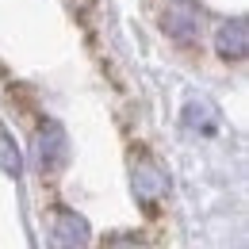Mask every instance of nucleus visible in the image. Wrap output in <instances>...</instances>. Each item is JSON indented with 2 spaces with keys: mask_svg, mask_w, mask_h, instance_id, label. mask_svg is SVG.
<instances>
[{
  "mask_svg": "<svg viewBox=\"0 0 249 249\" xmlns=\"http://www.w3.org/2000/svg\"><path fill=\"white\" fill-rule=\"evenodd\" d=\"M184 126H188V130H199V134H215V130H218V107L207 100V96H188Z\"/></svg>",
  "mask_w": 249,
  "mask_h": 249,
  "instance_id": "423d86ee",
  "label": "nucleus"
},
{
  "mask_svg": "<svg viewBox=\"0 0 249 249\" xmlns=\"http://www.w3.org/2000/svg\"><path fill=\"white\" fill-rule=\"evenodd\" d=\"M215 50H218V58H226V62H242L249 54V27L242 16L226 19L215 31Z\"/></svg>",
  "mask_w": 249,
  "mask_h": 249,
  "instance_id": "20e7f679",
  "label": "nucleus"
},
{
  "mask_svg": "<svg viewBox=\"0 0 249 249\" xmlns=\"http://www.w3.org/2000/svg\"><path fill=\"white\" fill-rule=\"evenodd\" d=\"M161 27L169 38H177V42H196L199 38V8L192 4V0H177V4H169L165 8V16H161Z\"/></svg>",
  "mask_w": 249,
  "mask_h": 249,
  "instance_id": "7ed1b4c3",
  "label": "nucleus"
},
{
  "mask_svg": "<svg viewBox=\"0 0 249 249\" xmlns=\"http://www.w3.org/2000/svg\"><path fill=\"white\" fill-rule=\"evenodd\" d=\"M130 180H134L138 203H146V207H154V203H161V199L169 196V177H165V169L157 165L154 157H138Z\"/></svg>",
  "mask_w": 249,
  "mask_h": 249,
  "instance_id": "f257e3e1",
  "label": "nucleus"
},
{
  "mask_svg": "<svg viewBox=\"0 0 249 249\" xmlns=\"http://www.w3.org/2000/svg\"><path fill=\"white\" fill-rule=\"evenodd\" d=\"M35 157H38V169H42L46 177L62 173L65 157H69V142H65V130L58 123H46L38 130V138H35Z\"/></svg>",
  "mask_w": 249,
  "mask_h": 249,
  "instance_id": "f03ea898",
  "label": "nucleus"
},
{
  "mask_svg": "<svg viewBox=\"0 0 249 249\" xmlns=\"http://www.w3.org/2000/svg\"><path fill=\"white\" fill-rule=\"evenodd\" d=\"M50 234H54V249H89V222L77 211H58Z\"/></svg>",
  "mask_w": 249,
  "mask_h": 249,
  "instance_id": "39448f33",
  "label": "nucleus"
},
{
  "mask_svg": "<svg viewBox=\"0 0 249 249\" xmlns=\"http://www.w3.org/2000/svg\"><path fill=\"white\" fill-rule=\"evenodd\" d=\"M0 169H4L8 177H19V169H23V161H19L16 146H12L8 138H0Z\"/></svg>",
  "mask_w": 249,
  "mask_h": 249,
  "instance_id": "0eeeda50",
  "label": "nucleus"
},
{
  "mask_svg": "<svg viewBox=\"0 0 249 249\" xmlns=\"http://www.w3.org/2000/svg\"><path fill=\"white\" fill-rule=\"evenodd\" d=\"M107 249H150L146 242H138V238H111Z\"/></svg>",
  "mask_w": 249,
  "mask_h": 249,
  "instance_id": "6e6552de",
  "label": "nucleus"
}]
</instances>
